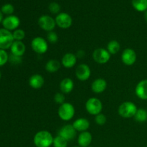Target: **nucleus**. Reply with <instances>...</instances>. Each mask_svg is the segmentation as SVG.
I'll return each instance as SVG.
<instances>
[{
	"label": "nucleus",
	"instance_id": "nucleus-8",
	"mask_svg": "<svg viewBox=\"0 0 147 147\" xmlns=\"http://www.w3.org/2000/svg\"><path fill=\"white\" fill-rule=\"evenodd\" d=\"M93 57L95 62L98 64H106L110 60L111 54L106 49L98 48L93 52Z\"/></svg>",
	"mask_w": 147,
	"mask_h": 147
},
{
	"label": "nucleus",
	"instance_id": "nucleus-28",
	"mask_svg": "<svg viewBox=\"0 0 147 147\" xmlns=\"http://www.w3.org/2000/svg\"><path fill=\"white\" fill-rule=\"evenodd\" d=\"M14 11V8L13 7V5H11V4H6L4 5H3L1 7V11L3 14H7V15H11L13 12Z\"/></svg>",
	"mask_w": 147,
	"mask_h": 147
},
{
	"label": "nucleus",
	"instance_id": "nucleus-40",
	"mask_svg": "<svg viewBox=\"0 0 147 147\" xmlns=\"http://www.w3.org/2000/svg\"><path fill=\"white\" fill-rule=\"evenodd\" d=\"M74 147H80V146H74Z\"/></svg>",
	"mask_w": 147,
	"mask_h": 147
},
{
	"label": "nucleus",
	"instance_id": "nucleus-15",
	"mask_svg": "<svg viewBox=\"0 0 147 147\" xmlns=\"http://www.w3.org/2000/svg\"><path fill=\"white\" fill-rule=\"evenodd\" d=\"M11 54L18 57H22L26 51V46L22 41H16L14 40L12 45L10 47Z\"/></svg>",
	"mask_w": 147,
	"mask_h": 147
},
{
	"label": "nucleus",
	"instance_id": "nucleus-10",
	"mask_svg": "<svg viewBox=\"0 0 147 147\" xmlns=\"http://www.w3.org/2000/svg\"><path fill=\"white\" fill-rule=\"evenodd\" d=\"M137 55L133 49L126 48L123 51L121 54V60L126 65H133L136 61Z\"/></svg>",
	"mask_w": 147,
	"mask_h": 147
},
{
	"label": "nucleus",
	"instance_id": "nucleus-21",
	"mask_svg": "<svg viewBox=\"0 0 147 147\" xmlns=\"http://www.w3.org/2000/svg\"><path fill=\"white\" fill-rule=\"evenodd\" d=\"M74 88V83L70 78H65L60 83V91L63 93H70Z\"/></svg>",
	"mask_w": 147,
	"mask_h": 147
},
{
	"label": "nucleus",
	"instance_id": "nucleus-19",
	"mask_svg": "<svg viewBox=\"0 0 147 147\" xmlns=\"http://www.w3.org/2000/svg\"><path fill=\"white\" fill-rule=\"evenodd\" d=\"M45 79L41 75L34 74L29 79V85L32 88L40 89L44 86Z\"/></svg>",
	"mask_w": 147,
	"mask_h": 147
},
{
	"label": "nucleus",
	"instance_id": "nucleus-27",
	"mask_svg": "<svg viewBox=\"0 0 147 147\" xmlns=\"http://www.w3.org/2000/svg\"><path fill=\"white\" fill-rule=\"evenodd\" d=\"M14 40L16 41H22L25 37V32L21 29H17L12 33Z\"/></svg>",
	"mask_w": 147,
	"mask_h": 147
},
{
	"label": "nucleus",
	"instance_id": "nucleus-38",
	"mask_svg": "<svg viewBox=\"0 0 147 147\" xmlns=\"http://www.w3.org/2000/svg\"><path fill=\"white\" fill-rule=\"evenodd\" d=\"M1 71H0V79H1Z\"/></svg>",
	"mask_w": 147,
	"mask_h": 147
},
{
	"label": "nucleus",
	"instance_id": "nucleus-32",
	"mask_svg": "<svg viewBox=\"0 0 147 147\" xmlns=\"http://www.w3.org/2000/svg\"><path fill=\"white\" fill-rule=\"evenodd\" d=\"M54 100L57 104L62 105L65 103V98L64 94L63 93H57L54 96Z\"/></svg>",
	"mask_w": 147,
	"mask_h": 147
},
{
	"label": "nucleus",
	"instance_id": "nucleus-17",
	"mask_svg": "<svg viewBox=\"0 0 147 147\" xmlns=\"http://www.w3.org/2000/svg\"><path fill=\"white\" fill-rule=\"evenodd\" d=\"M92 134L89 131L80 132L78 137V144L80 147H88L92 142Z\"/></svg>",
	"mask_w": 147,
	"mask_h": 147
},
{
	"label": "nucleus",
	"instance_id": "nucleus-3",
	"mask_svg": "<svg viewBox=\"0 0 147 147\" xmlns=\"http://www.w3.org/2000/svg\"><path fill=\"white\" fill-rule=\"evenodd\" d=\"M75 108L71 103H65L60 105L58 109V116L63 121H67L74 117Z\"/></svg>",
	"mask_w": 147,
	"mask_h": 147
},
{
	"label": "nucleus",
	"instance_id": "nucleus-5",
	"mask_svg": "<svg viewBox=\"0 0 147 147\" xmlns=\"http://www.w3.org/2000/svg\"><path fill=\"white\" fill-rule=\"evenodd\" d=\"M14 40L12 33L6 29H0V49L6 50L10 48Z\"/></svg>",
	"mask_w": 147,
	"mask_h": 147
},
{
	"label": "nucleus",
	"instance_id": "nucleus-33",
	"mask_svg": "<svg viewBox=\"0 0 147 147\" xmlns=\"http://www.w3.org/2000/svg\"><path fill=\"white\" fill-rule=\"evenodd\" d=\"M49 10L53 14H57L60 11V7L57 3L52 2L49 5Z\"/></svg>",
	"mask_w": 147,
	"mask_h": 147
},
{
	"label": "nucleus",
	"instance_id": "nucleus-31",
	"mask_svg": "<svg viewBox=\"0 0 147 147\" xmlns=\"http://www.w3.org/2000/svg\"><path fill=\"white\" fill-rule=\"evenodd\" d=\"M47 39L48 40L49 42L52 43V44H55L57 42L58 40V36H57V33L54 31H51L47 33Z\"/></svg>",
	"mask_w": 147,
	"mask_h": 147
},
{
	"label": "nucleus",
	"instance_id": "nucleus-34",
	"mask_svg": "<svg viewBox=\"0 0 147 147\" xmlns=\"http://www.w3.org/2000/svg\"><path fill=\"white\" fill-rule=\"evenodd\" d=\"M9 60L10 63H11V64H14V65L20 64V63H22L21 57L15 56L12 54H11L9 56Z\"/></svg>",
	"mask_w": 147,
	"mask_h": 147
},
{
	"label": "nucleus",
	"instance_id": "nucleus-16",
	"mask_svg": "<svg viewBox=\"0 0 147 147\" xmlns=\"http://www.w3.org/2000/svg\"><path fill=\"white\" fill-rule=\"evenodd\" d=\"M77 63V57L76 55L71 53H67L63 55L61 63L65 68H72Z\"/></svg>",
	"mask_w": 147,
	"mask_h": 147
},
{
	"label": "nucleus",
	"instance_id": "nucleus-12",
	"mask_svg": "<svg viewBox=\"0 0 147 147\" xmlns=\"http://www.w3.org/2000/svg\"><path fill=\"white\" fill-rule=\"evenodd\" d=\"M20 24V20L17 16L9 15L4 18L2 21V25L4 29L11 32L15 30Z\"/></svg>",
	"mask_w": 147,
	"mask_h": 147
},
{
	"label": "nucleus",
	"instance_id": "nucleus-24",
	"mask_svg": "<svg viewBox=\"0 0 147 147\" xmlns=\"http://www.w3.org/2000/svg\"><path fill=\"white\" fill-rule=\"evenodd\" d=\"M134 8L138 11H145L147 10V0H132Z\"/></svg>",
	"mask_w": 147,
	"mask_h": 147
},
{
	"label": "nucleus",
	"instance_id": "nucleus-7",
	"mask_svg": "<svg viewBox=\"0 0 147 147\" xmlns=\"http://www.w3.org/2000/svg\"><path fill=\"white\" fill-rule=\"evenodd\" d=\"M38 24L42 30L47 32L53 31L56 26L55 20L48 15H42L39 18Z\"/></svg>",
	"mask_w": 147,
	"mask_h": 147
},
{
	"label": "nucleus",
	"instance_id": "nucleus-9",
	"mask_svg": "<svg viewBox=\"0 0 147 147\" xmlns=\"http://www.w3.org/2000/svg\"><path fill=\"white\" fill-rule=\"evenodd\" d=\"M55 22L60 28L65 30L71 27L73 20L68 14L63 12L57 14L55 17Z\"/></svg>",
	"mask_w": 147,
	"mask_h": 147
},
{
	"label": "nucleus",
	"instance_id": "nucleus-11",
	"mask_svg": "<svg viewBox=\"0 0 147 147\" xmlns=\"http://www.w3.org/2000/svg\"><path fill=\"white\" fill-rule=\"evenodd\" d=\"M91 75L90 67L86 64H80L76 70V78L80 81L88 80Z\"/></svg>",
	"mask_w": 147,
	"mask_h": 147
},
{
	"label": "nucleus",
	"instance_id": "nucleus-4",
	"mask_svg": "<svg viewBox=\"0 0 147 147\" xmlns=\"http://www.w3.org/2000/svg\"><path fill=\"white\" fill-rule=\"evenodd\" d=\"M86 109L89 114L96 116V115L101 113L103 104L98 98H90L86 103Z\"/></svg>",
	"mask_w": 147,
	"mask_h": 147
},
{
	"label": "nucleus",
	"instance_id": "nucleus-22",
	"mask_svg": "<svg viewBox=\"0 0 147 147\" xmlns=\"http://www.w3.org/2000/svg\"><path fill=\"white\" fill-rule=\"evenodd\" d=\"M60 68V63L57 60H50L45 65V70L49 73H55Z\"/></svg>",
	"mask_w": 147,
	"mask_h": 147
},
{
	"label": "nucleus",
	"instance_id": "nucleus-13",
	"mask_svg": "<svg viewBox=\"0 0 147 147\" xmlns=\"http://www.w3.org/2000/svg\"><path fill=\"white\" fill-rule=\"evenodd\" d=\"M76 134H77V131L74 129L73 125L70 124H67L63 126L58 132L59 136L64 138L67 142L73 140L76 136Z\"/></svg>",
	"mask_w": 147,
	"mask_h": 147
},
{
	"label": "nucleus",
	"instance_id": "nucleus-29",
	"mask_svg": "<svg viewBox=\"0 0 147 147\" xmlns=\"http://www.w3.org/2000/svg\"><path fill=\"white\" fill-rule=\"evenodd\" d=\"M9 60L8 53L6 52V50H1L0 49V67L4 65L7 61Z\"/></svg>",
	"mask_w": 147,
	"mask_h": 147
},
{
	"label": "nucleus",
	"instance_id": "nucleus-23",
	"mask_svg": "<svg viewBox=\"0 0 147 147\" xmlns=\"http://www.w3.org/2000/svg\"><path fill=\"white\" fill-rule=\"evenodd\" d=\"M121 45L120 43L117 40H111L109 42L107 45V49L106 50L109 51L111 55H115L120 51Z\"/></svg>",
	"mask_w": 147,
	"mask_h": 147
},
{
	"label": "nucleus",
	"instance_id": "nucleus-41",
	"mask_svg": "<svg viewBox=\"0 0 147 147\" xmlns=\"http://www.w3.org/2000/svg\"><path fill=\"white\" fill-rule=\"evenodd\" d=\"M146 147H147V146H146Z\"/></svg>",
	"mask_w": 147,
	"mask_h": 147
},
{
	"label": "nucleus",
	"instance_id": "nucleus-2",
	"mask_svg": "<svg viewBox=\"0 0 147 147\" xmlns=\"http://www.w3.org/2000/svg\"><path fill=\"white\" fill-rule=\"evenodd\" d=\"M138 109L136 105L131 101H126L122 103L119 106L118 109V113L119 116L123 118L129 119V118L134 117Z\"/></svg>",
	"mask_w": 147,
	"mask_h": 147
},
{
	"label": "nucleus",
	"instance_id": "nucleus-18",
	"mask_svg": "<svg viewBox=\"0 0 147 147\" xmlns=\"http://www.w3.org/2000/svg\"><path fill=\"white\" fill-rule=\"evenodd\" d=\"M107 88V82L103 78H97L93 82L91 85V89L93 93H102Z\"/></svg>",
	"mask_w": 147,
	"mask_h": 147
},
{
	"label": "nucleus",
	"instance_id": "nucleus-35",
	"mask_svg": "<svg viewBox=\"0 0 147 147\" xmlns=\"http://www.w3.org/2000/svg\"><path fill=\"white\" fill-rule=\"evenodd\" d=\"M84 52L83 51V50H79L78 51V55H77V56L78 57H83V55H84ZM77 56H76V57H77Z\"/></svg>",
	"mask_w": 147,
	"mask_h": 147
},
{
	"label": "nucleus",
	"instance_id": "nucleus-39",
	"mask_svg": "<svg viewBox=\"0 0 147 147\" xmlns=\"http://www.w3.org/2000/svg\"><path fill=\"white\" fill-rule=\"evenodd\" d=\"M88 147H93V146H88Z\"/></svg>",
	"mask_w": 147,
	"mask_h": 147
},
{
	"label": "nucleus",
	"instance_id": "nucleus-6",
	"mask_svg": "<svg viewBox=\"0 0 147 147\" xmlns=\"http://www.w3.org/2000/svg\"><path fill=\"white\" fill-rule=\"evenodd\" d=\"M31 47L37 54H45L48 50L47 42L42 37H34L31 42Z\"/></svg>",
	"mask_w": 147,
	"mask_h": 147
},
{
	"label": "nucleus",
	"instance_id": "nucleus-26",
	"mask_svg": "<svg viewBox=\"0 0 147 147\" xmlns=\"http://www.w3.org/2000/svg\"><path fill=\"white\" fill-rule=\"evenodd\" d=\"M53 145L54 147H67V141L57 135L53 139Z\"/></svg>",
	"mask_w": 147,
	"mask_h": 147
},
{
	"label": "nucleus",
	"instance_id": "nucleus-14",
	"mask_svg": "<svg viewBox=\"0 0 147 147\" xmlns=\"http://www.w3.org/2000/svg\"><path fill=\"white\" fill-rule=\"evenodd\" d=\"M135 93L139 98L142 100H147V79L139 82L135 88Z\"/></svg>",
	"mask_w": 147,
	"mask_h": 147
},
{
	"label": "nucleus",
	"instance_id": "nucleus-36",
	"mask_svg": "<svg viewBox=\"0 0 147 147\" xmlns=\"http://www.w3.org/2000/svg\"><path fill=\"white\" fill-rule=\"evenodd\" d=\"M3 21V13L0 11V23Z\"/></svg>",
	"mask_w": 147,
	"mask_h": 147
},
{
	"label": "nucleus",
	"instance_id": "nucleus-1",
	"mask_svg": "<svg viewBox=\"0 0 147 147\" xmlns=\"http://www.w3.org/2000/svg\"><path fill=\"white\" fill-rule=\"evenodd\" d=\"M53 139L51 133L48 131H40L34 135V142L36 147H50L53 145Z\"/></svg>",
	"mask_w": 147,
	"mask_h": 147
},
{
	"label": "nucleus",
	"instance_id": "nucleus-25",
	"mask_svg": "<svg viewBox=\"0 0 147 147\" xmlns=\"http://www.w3.org/2000/svg\"><path fill=\"white\" fill-rule=\"evenodd\" d=\"M134 119L139 123H143L147 121V111L144 109H139L134 116Z\"/></svg>",
	"mask_w": 147,
	"mask_h": 147
},
{
	"label": "nucleus",
	"instance_id": "nucleus-30",
	"mask_svg": "<svg viewBox=\"0 0 147 147\" xmlns=\"http://www.w3.org/2000/svg\"><path fill=\"white\" fill-rule=\"evenodd\" d=\"M106 121H107L106 116L101 113L95 116V122L98 125H99V126H103V125H104L106 123Z\"/></svg>",
	"mask_w": 147,
	"mask_h": 147
},
{
	"label": "nucleus",
	"instance_id": "nucleus-37",
	"mask_svg": "<svg viewBox=\"0 0 147 147\" xmlns=\"http://www.w3.org/2000/svg\"><path fill=\"white\" fill-rule=\"evenodd\" d=\"M144 18L145 20H146V21L147 22V10L146 11H145V14H144Z\"/></svg>",
	"mask_w": 147,
	"mask_h": 147
},
{
	"label": "nucleus",
	"instance_id": "nucleus-20",
	"mask_svg": "<svg viewBox=\"0 0 147 147\" xmlns=\"http://www.w3.org/2000/svg\"><path fill=\"white\" fill-rule=\"evenodd\" d=\"M73 126L74 129H76L77 131L79 132H83L86 131L90 127V122L87 119L85 118H80L78 119L73 122Z\"/></svg>",
	"mask_w": 147,
	"mask_h": 147
}]
</instances>
